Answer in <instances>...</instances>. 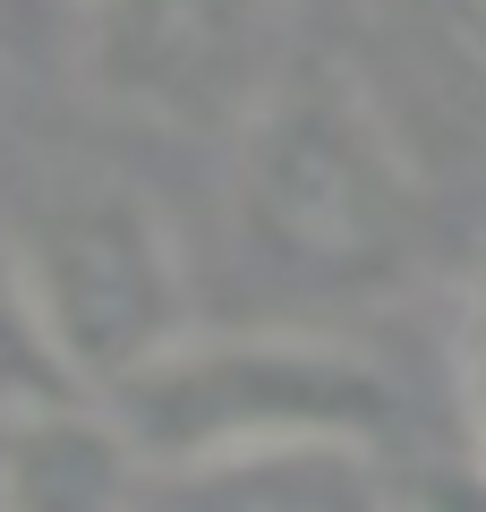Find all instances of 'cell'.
Listing matches in <instances>:
<instances>
[{
	"label": "cell",
	"mask_w": 486,
	"mask_h": 512,
	"mask_svg": "<svg viewBox=\"0 0 486 512\" xmlns=\"http://www.w3.org/2000/svg\"><path fill=\"white\" fill-rule=\"evenodd\" d=\"M222 239L273 325H324L410 282L427 197L410 128L359 77L290 69L273 103L231 137Z\"/></svg>",
	"instance_id": "obj_1"
},
{
	"label": "cell",
	"mask_w": 486,
	"mask_h": 512,
	"mask_svg": "<svg viewBox=\"0 0 486 512\" xmlns=\"http://www.w3.org/2000/svg\"><path fill=\"white\" fill-rule=\"evenodd\" d=\"M111 410L154 470L316 453V444L376 453L393 427V376L333 325L265 316V325H197L137 384H120Z\"/></svg>",
	"instance_id": "obj_2"
},
{
	"label": "cell",
	"mask_w": 486,
	"mask_h": 512,
	"mask_svg": "<svg viewBox=\"0 0 486 512\" xmlns=\"http://www.w3.org/2000/svg\"><path fill=\"white\" fill-rule=\"evenodd\" d=\"M18 231L26 282H35L43 333L77 393L111 402L162 350L197 333V282L162 222V205L128 180H69L35 205Z\"/></svg>",
	"instance_id": "obj_3"
},
{
	"label": "cell",
	"mask_w": 486,
	"mask_h": 512,
	"mask_svg": "<svg viewBox=\"0 0 486 512\" xmlns=\"http://www.w3.org/2000/svg\"><path fill=\"white\" fill-rule=\"evenodd\" d=\"M77 77L162 137H239L290 77V0H77Z\"/></svg>",
	"instance_id": "obj_4"
},
{
	"label": "cell",
	"mask_w": 486,
	"mask_h": 512,
	"mask_svg": "<svg viewBox=\"0 0 486 512\" xmlns=\"http://www.w3.org/2000/svg\"><path fill=\"white\" fill-rule=\"evenodd\" d=\"M154 461L94 393L0 410V512H145Z\"/></svg>",
	"instance_id": "obj_5"
},
{
	"label": "cell",
	"mask_w": 486,
	"mask_h": 512,
	"mask_svg": "<svg viewBox=\"0 0 486 512\" xmlns=\"http://www.w3.org/2000/svg\"><path fill=\"white\" fill-rule=\"evenodd\" d=\"M145 512H384V461L350 444H316V453L154 470Z\"/></svg>",
	"instance_id": "obj_6"
},
{
	"label": "cell",
	"mask_w": 486,
	"mask_h": 512,
	"mask_svg": "<svg viewBox=\"0 0 486 512\" xmlns=\"http://www.w3.org/2000/svg\"><path fill=\"white\" fill-rule=\"evenodd\" d=\"M384 35L401 52V111L486 137V0H384Z\"/></svg>",
	"instance_id": "obj_7"
},
{
	"label": "cell",
	"mask_w": 486,
	"mask_h": 512,
	"mask_svg": "<svg viewBox=\"0 0 486 512\" xmlns=\"http://www.w3.org/2000/svg\"><path fill=\"white\" fill-rule=\"evenodd\" d=\"M60 393H77V384H69V367H60L52 333H43V308H35V282H26L18 231L0 222V410L60 402Z\"/></svg>",
	"instance_id": "obj_8"
},
{
	"label": "cell",
	"mask_w": 486,
	"mask_h": 512,
	"mask_svg": "<svg viewBox=\"0 0 486 512\" xmlns=\"http://www.w3.org/2000/svg\"><path fill=\"white\" fill-rule=\"evenodd\" d=\"M384 512H486V453H410L384 470Z\"/></svg>",
	"instance_id": "obj_9"
},
{
	"label": "cell",
	"mask_w": 486,
	"mask_h": 512,
	"mask_svg": "<svg viewBox=\"0 0 486 512\" xmlns=\"http://www.w3.org/2000/svg\"><path fill=\"white\" fill-rule=\"evenodd\" d=\"M452 376H461L469 453H486V256L469 265V291H461V325H452Z\"/></svg>",
	"instance_id": "obj_10"
}]
</instances>
